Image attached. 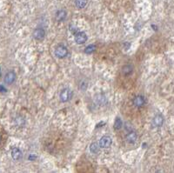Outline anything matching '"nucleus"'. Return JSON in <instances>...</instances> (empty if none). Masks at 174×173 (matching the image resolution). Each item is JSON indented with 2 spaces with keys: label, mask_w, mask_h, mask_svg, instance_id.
I'll return each instance as SVG.
<instances>
[{
  "label": "nucleus",
  "mask_w": 174,
  "mask_h": 173,
  "mask_svg": "<svg viewBox=\"0 0 174 173\" xmlns=\"http://www.w3.org/2000/svg\"><path fill=\"white\" fill-rule=\"evenodd\" d=\"M67 54H68V50L65 46L59 45L55 50V55L58 58H64L67 56Z\"/></svg>",
  "instance_id": "1"
},
{
  "label": "nucleus",
  "mask_w": 174,
  "mask_h": 173,
  "mask_svg": "<svg viewBox=\"0 0 174 173\" xmlns=\"http://www.w3.org/2000/svg\"><path fill=\"white\" fill-rule=\"evenodd\" d=\"M75 41L77 45H83L87 41V36L85 32L79 31L75 34Z\"/></svg>",
  "instance_id": "2"
},
{
  "label": "nucleus",
  "mask_w": 174,
  "mask_h": 173,
  "mask_svg": "<svg viewBox=\"0 0 174 173\" xmlns=\"http://www.w3.org/2000/svg\"><path fill=\"white\" fill-rule=\"evenodd\" d=\"M72 94V92H71L69 89H64L61 92V93H60V96H59V97H60V101L63 103L67 102L68 100L71 99Z\"/></svg>",
  "instance_id": "3"
},
{
  "label": "nucleus",
  "mask_w": 174,
  "mask_h": 173,
  "mask_svg": "<svg viewBox=\"0 0 174 173\" xmlns=\"http://www.w3.org/2000/svg\"><path fill=\"white\" fill-rule=\"evenodd\" d=\"M112 144H113V140L108 136H104L99 140V145L102 148H109L112 145Z\"/></svg>",
  "instance_id": "4"
},
{
  "label": "nucleus",
  "mask_w": 174,
  "mask_h": 173,
  "mask_svg": "<svg viewBox=\"0 0 174 173\" xmlns=\"http://www.w3.org/2000/svg\"><path fill=\"white\" fill-rule=\"evenodd\" d=\"M45 37V31L42 28H38L33 31V37L37 40H42Z\"/></svg>",
  "instance_id": "5"
},
{
  "label": "nucleus",
  "mask_w": 174,
  "mask_h": 173,
  "mask_svg": "<svg viewBox=\"0 0 174 173\" xmlns=\"http://www.w3.org/2000/svg\"><path fill=\"white\" fill-rule=\"evenodd\" d=\"M16 80V74L14 71H9L5 77V83L7 85H11Z\"/></svg>",
  "instance_id": "6"
},
{
  "label": "nucleus",
  "mask_w": 174,
  "mask_h": 173,
  "mask_svg": "<svg viewBox=\"0 0 174 173\" xmlns=\"http://www.w3.org/2000/svg\"><path fill=\"white\" fill-rule=\"evenodd\" d=\"M11 157L14 160L18 161V160H20L21 158H23V153L18 148L14 147L11 150Z\"/></svg>",
  "instance_id": "7"
},
{
  "label": "nucleus",
  "mask_w": 174,
  "mask_h": 173,
  "mask_svg": "<svg viewBox=\"0 0 174 173\" xmlns=\"http://www.w3.org/2000/svg\"><path fill=\"white\" fill-rule=\"evenodd\" d=\"M145 104V98L143 96H137L133 99V104L136 107H142Z\"/></svg>",
  "instance_id": "8"
},
{
  "label": "nucleus",
  "mask_w": 174,
  "mask_h": 173,
  "mask_svg": "<svg viewBox=\"0 0 174 173\" xmlns=\"http://www.w3.org/2000/svg\"><path fill=\"white\" fill-rule=\"evenodd\" d=\"M164 124V117L162 115H157L153 118V124L156 127H160Z\"/></svg>",
  "instance_id": "9"
},
{
  "label": "nucleus",
  "mask_w": 174,
  "mask_h": 173,
  "mask_svg": "<svg viewBox=\"0 0 174 173\" xmlns=\"http://www.w3.org/2000/svg\"><path fill=\"white\" fill-rule=\"evenodd\" d=\"M137 138H138V136L135 132H130L126 136V140L129 144H134L137 141Z\"/></svg>",
  "instance_id": "10"
},
{
  "label": "nucleus",
  "mask_w": 174,
  "mask_h": 173,
  "mask_svg": "<svg viewBox=\"0 0 174 173\" xmlns=\"http://www.w3.org/2000/svg\"><path fill=\"white\" fill-rule=\"evenodd\" d=\"M66 11L65 10H59L56 13V18L58 22H62L66 18Z\"/></svg>",
  "instance_id": "11"
},
{
  "label": "nucleus",
  "mask_w": 174,
  "mask_h": 173,
  "mask_svg": "<svg viewBox=\"0 0 174 173\" xmlns=\"http://www.w3.org/2000/svg\"><path fill=\"white\" fill-rule=\"evenodd\" d=\"M15 124L18 127H23L25 124H26V120L25 118L21 116H18V117L15 118Z\"/></svg>",
  "instance_id": "12"
},
{
  "label": "nucleus",
  "mask_w": 174,
  "mask_h": 173,
  "mask_svg": "<svg viewBox=\"0 0 174 173\" xmlns=\"http://www.w3.org/2000/svg\"><path fill=\"white\" fill-rule=\"evenodd\" d=\"M95 98H96L97 102L99 104H101V105H104V104H106V98H105V97L104 95H102V94L97 95Z\"/></svg>",
  "instance_id": "13"
},
{
  "label": "nucleus",
  "mask_w": 174,
  "mask_h": 173,
  "mask_svg": "<svg viewBox=\"0 0 174 173\" xmlns=\"http://www.w3.org/2000/svg\"><path fill=\"white\" fill-rule=\"evenodd\" d=\"M75 5H76V6L78 9H83L87 5V0H76L75 1Z\"/></svg>",
  "instance_id": "14"
},
{
  "label": "nucleus",
  "mask_w": 174,
  "mask_h": 173,
  "mask_svg": "<svg viewBox=\"0 0 174 173\" xmlns=\"http://www.w3.org/2000/svg\"><path fill=\"white\" fill-rule=\"evenodd\" d=\"M133 67L132 65H125L123 67L122 69V72H123L124 75H129L132 72Z\"/></svg>",
  "instance_id": "15"
},
{
  "label": "nucleus",
  "mask_w": 174,
  "mask_h": 173,
  "mask_svg": "<svg viewBox=\"0 0 174 173\" xmlns=\"http://www.w3.org/2000/svg\"><path fill=\"white\" fill-rule=\"evenodd\" d=\"M95 51H96V45H90L85 49V52L86 54H92Z\"/></svg>",
  "instance_id": "16"
},
{
  "label": "nucleus",
  "mask_w": 174,
  "mask_h": 173,
  "mask_svg": "<svg viewBox=\"0 0 174 173\" xmlns=\"http://www.w3.org/2000/svg\"><path fill=\"white\" fill-rule=\"evenodd\" d=\"M122 126H123V122H122V120H121L119 117H117L116 120H115V123H114V128H115V130H119Z\"/></svg>",
  "instance_id": "17"
},
{
  "label": "nucleus",
  "mask_w": 174,
  "mask_h": 173,
  "mask_svg": "<svg viewBox=\"0 0 174 173\" xmlns=\"http://www.w3.org/2000/svg\"><path fill=\"white\" fill-rule=\"evenodd\" d=\"M98 150H99V147H98V144L97 143H92V144L90 145V151L92 153H97Z\"/></svg>",
  "instance_id": "18"
},
{
  "label": "nucleus",
  "mask_w": 174,
  "mask_h": 173,
  "mask_svg": "<svg viewBox=\"0 0 174 173\" xmlns=\"http://www.w3.org/2000/svg\"><path fill=\"white\" fill-rule=\"evenodd\" d=\"M6 92V89L3 85H0V92Z\"/></svg>",
  "instance_id": "19"
},
{
  "label": "nucleus",
  "mask_w": 174,
  "mask_h": 173,
  "mask_svg": "<svg viewBox=\"0 0 174 173\" xmlns=\"http://www.w3.org/2000/svg\"><path fill=\"white\" fill-rule=\"evenodd\" d=\"M0 140H1V137H0Z\"/></svg>",
  "instance_id": "20"
}]
</instances>
